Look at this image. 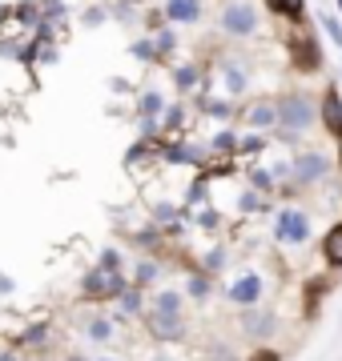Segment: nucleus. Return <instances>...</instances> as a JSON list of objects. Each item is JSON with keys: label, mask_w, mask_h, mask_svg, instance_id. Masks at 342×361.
<instances>
[{"label": "nucleus", "mask_w": 342, "mask_h": 361, "mask_svg": "<svg viewBox=\"0 0 342 361\" xmlns=\"http://www.w3.org/2000/svg\"><path fill=\"white\" fill-rule=\"evenodd\" d=\"M145 329L158 337L161 345H177V341H185V317H170V313L145 310Z\"/></svg>", "instance_id": "9"}, {"label": "nucleus", "mask_w": 342, "mask_h": 361, "mask_svg": "<svg viewBox=\"0 0 342 361\" xmlns=\"http://www.w3.org/2000/svg\"><path fill=\"white\" fill-rule=\"evenodd\" d=\"M334 4H338V13H342V0H334Z\"/></svg>", "instance_id": "42"}, {"label": "nucleus", "mask_w": 342, "mask_h": 361, "mask_svg": "<svg viewBox=\"0 0 342 361\" xmlns=\"http://www.w3.org/2000/svg\"><path fill=\"white\" fill-rule=\"evenodd\" d=\"M262 149H266L262 133H242V137H237V153H242V157H258Z\"/></svg>", "instance_id": "28"}, {"label": "nucleus", "mask_w": 342, "mask_h": 361, "mask_svg": "<svg viewBox=\"0 0 342 361\" xmlns=\"http://www.w3.org/2000/svg\"><path fill=\"white\" fill-rule=\"evenodd\" d=\"M117 305H121L125 317H141V313H145V289H137V285L129 281V289L117 297Z\"/></svg>", "instance_id": "21"}, {"label": "nucleus", "mask_w": 342, "mask_h": 361, "mask_svg": "<svg viewBox=\"0 0 342 361\" xmlns=\"http://www.w3.org/2000/svg\"><path fill=\"white\" fill-rule=\"evenodd\" d=\"M49 334V325H33V329H25V337L16 341V345H40V337Z\"/></svg>", "instance_id": "34"}, {"label": "nucleus", "mask_w": 342, "mask_h": 361, "mask_svg": "<svg viewBox=\"0 0 342 361\" xmlns=\"http://www.w3.org/2000/svg\"><path fill=\"white\" fill-rule=\"evenodd\" d=\"M262 293H266V281H262V273H254V269L237 273L234 281H230V289H225V297L234 301L237 310H254L262 301Z\"/></svg>", "instance_id": "7"}, {"label": "nucleus", "mask_w": 342, "mask_h": 361, "mask_svg": "<svg viewBox=\"0 0 342 361\" xmlns=\"http://www.w3.org/2000/svg\"><path fill=\"white\" fill-rule=\"evenodd\" d=\"M258 209H266V197L262 193H254L250 185L237 193V213H258Z\"/></svg>", "instance_id": "29"}, {"label": "nucleus", "mask_w": 342, "mask_h": 361, "mask_svg": "<svg viewBox=\"0 0 342 361\" xmlns=\"http://www.w3.org/2000/svg\"><path fill=\"white\" fill-rule=\"evenodd\" d=\"M206 265H210L213 273L225 269V249H210V253H206Z\"/></svg>", "instance_id": "37"}, {"label": "nucleus", "mask_w": 342, "mask_h": 361, "mask_svg": "<svg viewBox=\"0 0 342 361\" xmlns=\"http://www.w3.org/2000/svg\"><path fill=\"white\" fill-rule=\"evenodd\" d=\"M161 13H165V25L189 28V25H198V20H201L206 0H165V4H161Z\"/></svg>", "instance_id": "11"}, {"label": "nucleus", "mask_w": 342, "mask_h": 361, "mask_svg": "<svg viewBox=\"0 0 342 361\" xmlns=\"http://www.w3.org/2000/svg\"><path fill=\"white\" fill-rule=\"evenodd\" d=\"M81 25H85V28H101V25H105V8H101V4L85 8V13H81Z\"/></svg>", "instance_id": "33"}, {"label": "nucleus", "mask_w": 342, "mask_h": 361, "mask_svg": "<svg viewBox=\"0 0 342 361\" xmlns=\"http://www.w3.org/2000/svg\"><path fill=\"white\" fill-rule=\"evenodd\" d=\"M101 361H113V357H101Z\"/></svg>", "instance_id": "43"}, {"label": "nucleus", "mask_w": 342, "mask_h": 361, "mask_svg": "<svg viewBox=\"0 0 342 361\" xmlns=\"http://www.w3.org/2000/svg\"><path fill=\"white\" fill-rule=\"evenodd\" d=\"M278 104V141H286V145H298L306 137V133L318 125V104L310 101V92L302 89H286V92H278L274 97Z\"/></svg>", "instance_id": "1"}, {"label": "nucleus", "mask_w": 342, "mask_h": 361, "mask_svg": "<svg viewBox=\"0 0 342 361\" xmlns=\"http://www.w3.org/2000/svg\"><path fill=\"white\" fill-rule=\"evenodd\" d=\"M246 185H250L254 193H262V197H270L278 189V180H274L270 169H250V173H246Z\"/></svg>", "instance_id": "22"}, {"label": "nucleus", "mask_w": 342, "mask_h": 361, "mask_svg": "<svg viewBox=\"0 0 342 361\" xmlns=\"http://www.w3.org/2000/svg\"><path fill=\"white\" fill-rule=\"evenodd\" d=\"M274 241L278 245H302V241H310V213L306 209H278L274 217Z\"/></svg>", "instance_id": "5"}, {"label": "nucleus", "mask_w": 342, "mask_h": 361, "mask_svg": "<svg viewBox=\"0 0 342 361\" xmlns=\"http://www.w3.org/2000/svg\"><path fill=\"white\" fill-rule=\"evenodd\" d=\"M266 8L282 20H294V25H302V13H306V0H266Z\"/></svg>", "instance_id": "19"}, {"label": "nucleus", "mask_w": 342, "mask_h": 361, "mask_svg": "<svg viewBox=\"0 0 342 361\" xmlns=\"http://www.w3.org/2000/svg\"><path fill=\"white\" fill-rule=\"evenodd\" d=\"M165 161H173V165H194V169H206V161H210V153H206V149H198V145H170V149H165Z\"/></svg>", "instance_id": "14"}, {"label": "nucleus", "mask_w": 342, "mask_h": 361, "mask_svg": "<svg viewBox=\"0 0 342 361\" xmlns=\"http://www.w3.org/2000/svg\"><path fill=\"white\" fill-rule=\"evenodd\" d=\"M129 52L137 56V61H158V49H153V37H145V40H133Z\"/></svg>", "instance_id": "31"}, {"label": "nucleus", "mask_w": 342, "mask_h": 361, "mask_svg": "<svg viewBox=\"0 0 342 361\" xmlns=\"http://www.w3.org/2000/svg\"><path fill=\"white\" fill-rule=\"evenodd\" d=\"M0 293H13V281L8 277H0Z\"/></svg>", "instance_id": "40"}, {"label": "nucleus", "mask_w": 342, "mask_h": 361, "mask_svg": "<svg viewBox=\"0 0 342 361\" xmlns=\"http://www.w3.org/2000/svg\"><path fill=\"white\" fill-rule=\"evenodd\" d=\"M242 329H246V337H254V341H266V337L278 329V313L274 310H242Z\"/></svg>", "instance_id": "12"}, {"label": "nucleus", "mask_w": 342, "mask_h": 361, "mask_svg": "<svg viewBox=\"0 0 342 361\" xmlns=\"http://www.w3.org/2000/svg\"><path fill=\"white\" fill-rule=\"evenodd\" d=\"M153 49H158V61H165L173 49H177V28L173 25H165L161 32H153Z\"/></svg>", "instance_id": "26"}, {"label": "nucleus", "mask_w": 342, "mask_h": 361, "mask_svg": "<svg viewBox=\"0 0 342 361\" xmlns=\"http://www.w3.org/2000/svg\"><path fill=\"white\" fill-rule=\"evenodd\" d=\"M149 310L170 313V317H182V310H185V293H182V289H158V293H153V301H149Z\"/></svg>", "instance_id": "15"}, {"label": "nucleus", "mask_w": 342, "mask_h": 361, "mask_svg": "<svg viewBox=\"0 0 342 361\" xmlns=\"http://www.w3.org/2000/svg\"><path fill=\"white\" fill-rule=\"evenodd\" d=\"M0 361H20V353L16 349H0Z\"/></svg>", "instance_id": "39"}, {"label": "nucleus", "mask_w": 342, "mask_h": 361, "mask_svg": "<svg viewBox=\"0 0 342 361\" xmlns=\"http://www.w3.org/2000/svg\"><path fill=\"white\" fill-rule=\"evenodd\" d=\"M201 109H206L210 116H222V121L230 116V101H201Z\"/></svg>", "instance_id": "35"}, {"label": "nucleus", "mask_w": 342, "mask_h": 361, "mask_svg": "<svg viewBox=\"0 0 342 361\" xmlns=\"http://www.w3.org/2000/svg\"><path fill=\"white\" fill-rule=\"evenodd\" d=\"M173 85H177V92H194L201 85V68L194 65V61L177 65V68H173Z\"/></svg>", "instance_id": "20"}, {"label": "nucleus", "mask_w": 342, "mask_h": 361, "mask_svg": "<svg viewBox=\"0 0 342 361\" xmlns=\"http://www.w3.org/2000/svg\"><path fill=\"white\" fill-rule=\"evenodd\" d=\"M161 116H165V121H161V129H165V133H177V129H185V121H189V109L177 101V104H165V113H161Z\"/></svg>", "instance_id": "25"}, {"label": "nucleus", "mask_w": 342, "mask_h": 361, "mask_svg": "<svg viewBox=\"0 0 342 361\" xmlns=\"http://www.w3.org/2000/svg\"><path fill=\"white\" fill-rule=\"evenodd\" d=\"M125 289H129L125 273H105V269H97V265L81 277V297L85 301H117Z\"/></svg>", "instance_id": "4"}, {"label": "nucleus", "mask_w": 342, "mask_h": 361, "mask_svg": "<svg viewBox=\"0 0 342 361\" xmlns=\"http://www.w3.org/2000/svg\"><path fill=\"white\" fill-rule=\"evenodd\" d=\"M206 153H210V157H234L237 153V133L234 129H222L210 141V149H206Z\"/></svg>", "instance_id": "23"}, {"label": "nucleus", "mask_w": 342, "mask_h": 361, "mask_svg": "<svg viewBox=\"0 0 342 361\" xmlns=\"http://www.w3.org/2000/svg\"><path fill=\"white\" fill-rule=\"evenodd\" d=\"M286 49H290V61H294V68H298V73H318V68H322L318 40H314V32H310L306 25H294V32H290V40H286Z\"/></svg>", "instance_id": "6"}, {"label": "nucleus", "mask_w": 342, "mask_h": 361, "mask_svg": "<svg viewBox=\"0 0 342 361\" xmlns=\"http://www.w3.org/2000/svg\"><path fill=\"white\" fill-rule=\"evenodd\" d=\"M338 169H342V141H338Z\"/></svg>", "instance_id": "41"}, {"label": "nucleus", "mask_w": 342, "mask_h": 361, "mask_svg": "<svg viewBox=\"0 0 342 361\" xmlns=\"http://www.w3.org/2000/svg\"><path fill=\"white\" fill-rule=\"evenodd\" d=\"M322 261H326L330 269H342V221L330 225L326 237H322Z\"/></svg>", "instance_id": "16"}, {"label": "nucleus", "mask_w": 342, "mask_h": 361, "mask_svg": "<svg viewBox=\"0 0 342 361\" xmlns=\"http://www.w3.org/2000/svg\"><path fill=\"white\" fill-rule=\"evenodd\" d=\"M218 28H222L225 37H237L246 40L258 32V8H254L250 0H225L222 13H218Z\"/></svg>", "instance_id": "3"}, {"label": "nucleus", "mask_w": 342, "mask_h": 361, "mask_svg": "<svg viewBox=\"0 0 342 361\" xmlns=\"http://www.w3.org/2000/svg\"><path fill=\"white\" fill-rule=\"evenodd\" d=\"M222 85H225V97H246L250 89V68L242 65V61H222Z\"/></svg>", "instance_id": "13"}, {"label": "nucleus", "mask_w": 342, "mask_h": 361, "mask_svg": "<svg viewBox=\"0 0 342 361\" xmlns=\"http://www.w3.org/2000/svg\"><path fill=\"white\" fill-rule=\"evenodd\" d=\"M85 337L97 341V345H109V341L117 337V322H109V317H89V322H85Z\"/></svg>", "instance_id": "18"}, {"label": "nucleus", "mask_w": 342, "mask_h": 361, "mask_svg": "<svg viewBox=\"0 0 342 361\" xmlns=\"http://www.w3.org/2000/svg\"><path fill=\"white\" fill-rule=\"evenodd\" d=\"M330 169H334V161L322 149H294V157H290V185L294 189H310V185L330 177Z\"/></svg>", "instance_id": "2"}, {"label": "nucleus", "mask_w": 342, "mask_h": 361, "mask_svg": "<svg viewBox=\"0 0 342 361\" xmlns=\"http://www.w3.org/2000/svg\"><path fill=\"white\" fill-rule=\"evenodd\" d=\"M318 125H322L334 141H342V92L334 89V85H326L322 101H318Z\"/></svg>", "instance_id": "10"}, {"label": "nucleus", "mask_w": 342, "mask_h": 361, "mask_svg": "<svg viewBox=\"0 0 342 361\" xmlns=\"http://www.w3.org/2000/svg\"><path fill=\"white\" fill-rule=\"evenodd\" d=\"M97 269L121 273V269H125V253H121L117 245H105V249H101V257H97Z\"/></svg>", "instance_id": "27"}, {"label": "nucleus", "mask_w": 342, "mask_h": 361, "mask_svg": "<svg viewBox=\"0 0 342 361\" xmlns=\"http://www.w3.org/2000/svg\"><path fill=\"white\" fill-rule=\"evenodd\" d=\"M165 113V101H161L158 89H145L141 92V116H161Z\"/></svg>", "instance_id": "30"}, {"label": "nucleus", "mask_w": 342, "mask_h": 361, "mask_svg": "<svg viewBox=\"0 0 342 361\" xmlns=\"http://www.w3.org/2000/svg\"><path fill=\"white\" fill-rule=\"evenodd\" d=\"M242 121H246V129L250 133H274L278 129V104L274 97H254L246 109H242Z\"/></svg>", "instance_id": "8"}, {"label": "nucleus", "mask_w": 342, "mask_h": 361, "mask_svg": "<svg viewBox=\"0 0 342 361\" xmlns=\"http://www.w3.org/2000/svg\"><path fill=\"white\" fill-rule=\"evenodd\" d=\"M318 25L326 28V37L342 49V25H338V16H326V13H322V16H318Z\"/></svg>", "instance_id": "32"}, {"label": "nucleus", "mask_w": 342, "mask_h": 361, "mask_svg": "<svg viewBox=\"0 0 342 361\" xmlns=\"http://www.w3.org/2000/svg\"><path fill=\"white\" fill-rule=\"evenodd\" d=\"M158 277H161V261L158 257H141L137 265H133L129 281L137 285V289H149V285H158Z\"/></svg>", "instance_id": "17"}, {"label": "nucleus", "mask_w": 342, "mask_h": 361, "mask_svg": "<svg viewBox=\"0 0 342 361\" xmlns=\"http://www.w3.org/2000/svg\"><path fill=\"white\" fill-rule=\"evenodd\" d=\"M213 289V277L210 273H189V281H185V297H194V301H206Z\"/></svg>", "instance_id": "24"}, {"label": "nucleus", "mask_w": 342, "mask_h": 361, "mask_svg": "<svg viewBox=\"0 0 342 361\" xmlns=\"http://www.w3.org/2000/svg\"><path fill=\"white\" fill-rule=\"evenodd\" d=\"M198 225H201V229H218V225H222V217H218V209H206V213L198 217Z\"/></svg>", "instance_id": "38"}, {"label": "nucleus", "mask_w": 342, "mask_h": 361, "mask_svg": "<svg viewBox=\"0 0 342 361\" xmlns=\"http://www.w3.org/2000/svg\"><path fill=\"white\" fill-rule=\"evenodd\" d=\"M246 361H282V353H278V349H270V345H262V349H254Z\"/></svg>", "instance_id": "36"}]
</instances>
